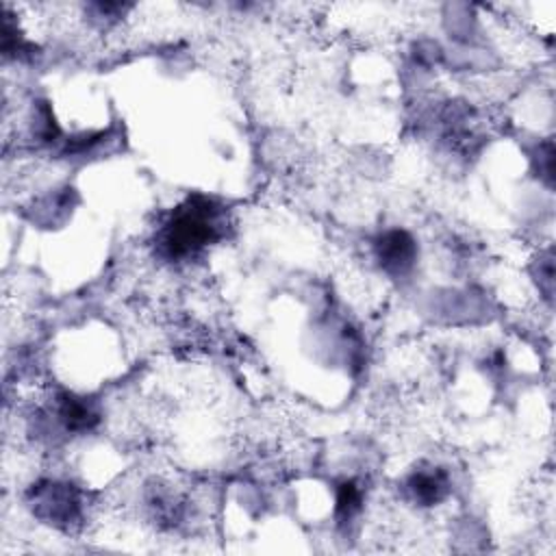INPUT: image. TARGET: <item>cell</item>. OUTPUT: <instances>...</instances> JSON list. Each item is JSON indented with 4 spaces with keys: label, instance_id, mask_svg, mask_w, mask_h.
I'll return each instance as SVG.
<instances>
[{
    "label": "cell",
    "instance_id": "cell-1",
    "mask_svg": "<svg viewBox=\"0 0 556 556\" xmlns=\"http://www.w3.org/2000/svg\"><path fill=\"white\" fill-rule=\"evenodd\" d=\"M224 208L204 195L187 198L161 226L156 243L169 261H187L224 235Z\"/></svg>",
    "mask_w": 556,
    "mask_h": 556
},
{
    "label": "cell",
    "instance_id": "cell-2",
    "mask_svg": "<svg viewBox=\"0 0 556 556\" xmlns=\"http://www.w3.org/2000/svg\"><path fill=\"white\" fill-rule=\"evenodd\" d=\"M30 504L46 523L70 526L80 515L78 491L67 482H43L30 491Z\"/></svg>",
    "mask_w": 556,
    "mask_h": 556
},
{
    "label": "cell",
    "instance_id": "cell-3",
    "mask_svg": "<svg viewBox=\"0 0 556 556\" xmlns=\"http://www.w3.org/2000/svg\"><path fill=\"white\" fill-rule=\"evenodd\" d=\"M378 265L391 278H404L417 263V243L406 230H387L374 241Z\"/></svg>",
    "mask_w": 556,
    "mask_h": 556
},
{
    "label": "cell",
    "instance_id": "cell-4",
    "mask_svg": "<svg viewBox=\"0 0 556 556\" xmlns=\"http://www.w3.org/2000/svg\"><path fill=\"white\" fill-rule=\"evenodd\" d=\"M404 491L419 506H437L450 493V478L439 467L417 469L406 478Z\"/></svg>",
    "mask_w": 556,
    "mask_h": 556
},
{
    "label": "cell",
    "instance_id": "cell-5",
    "mask_svg": "<svg viewBox=\"0 0 556 556\" xmlns=\"http://www.w3.org/2000/svg\"><path fill=\"white\" fill-rule=\"evenodd\" d=\"M361 502H363L361 489L352 480L341 482L339 489H337V517H339V523H350L358 515Z\"/></svg>",
    "mask_w": 556,
    "mask_h": 556
}]
</instances>
